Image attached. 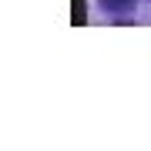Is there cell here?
I'll return each mask as SVG.
<instances>
[{
    "label": "cell",
    "mask_w": 151,
    "mask_h": 151,
    "mask_svg": "<svg viewBox=\"0 0 151 151\" xmlns=\"http://www.w3.org/2000/svg\"><path fill=\"white\" fill-rule=\"evenodd\" d=\"M101 4H104V10L121 14V10H131V7H134V0H101Z\"/></svg>",
    "instance_id": "6da1fadb"
}]
</instances>
